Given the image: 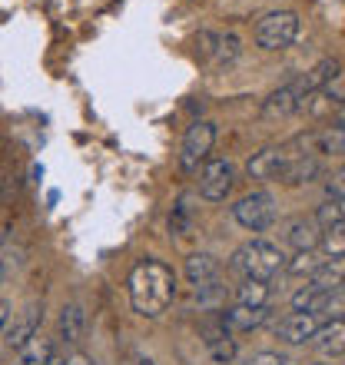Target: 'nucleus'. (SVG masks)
<instances>
[{
    "label": "nucleus",
    "instance_id": "f257e3e1",
    "mask_svg": "<svg viewBox=\"0 0 345 365\" xmlns=\"http://www.w3.org/2000/svg\"><path fill=\"white\" fill-rule=\"evenodd\" d=\"M126 286H130V306L136 316L160 319L176 299V272L160 259H140Z\"/></svg>",
    "mask_w": 345,
    "mask_h": 365
},
{
    "label": "nucleus",
    "instance_id": "f03ea898",
    "mask_svg": "<svg viewBox=\"0 0 345 365\" xmlns=\"http://www.w3.org/2000/svg\"><path fill=\"white\" fill-rule=\"evenodd\" d=\"M232 269L240 272L242 279H259V282H269L276 279L279 272L286 269V252L279 250L276 242H266V240H252L246 246L232 252Z\"/></svg>",
    "mask_w": 345,
    "mask_h": 365
},
{
    "label": "nucleus",
    "instance_id": "7ed1b4c3",
    "mask_svg": "<svg viewBox=\"0 0 345 365\" xmlns=\"http://www.w3.org/2000/svg\"><path fill=\"white\" fill-rule=\"evenodd\" d=\"M232 220L249 232H266L269 226H276V220H279L276 196L266 190H256V192H249V196H242V200L232 206Z\"/></svg>",
    "mask_w": 345,
    "mask_h": 365
},
{
    "label": "nucleus",
    "instance_id": "20e7f679",
    "mask_svg": "<svg viewBox=\"0 0 345 365\" xmlns=\"http://www.w3.org/2000/svg\"><path fill=\"white\" fill-rule=\"evenodd\" d=\"M212 143H216V126L210 120H196V123L186 130L182 136V146H180V170L182 173H200L206 160L212 153Z\"/></svg>",
    "mask_w": 345,
    "mask_h": 365
},
{
    "label": "nucleus",
    "instance_id": "39448f33",
    "mask_svg": "<svg viewBox=\"0 0 345 365\" xmlns=\"http://www.w3.org/2000/svg\"><path fill=\"white\" fill-rule=\"evenodd\" d=\"M299 37V17L292 10H272L256 24V43L262 50H286Z\"/></svg>",
    "mask_w": 345,
    "mask_h": 365
},
{
    "label": "nucleus",
    "instance_id": "423d86ee",
    "mask_svg": "<svg viewBox=\"0 0 345 365\" xmlns=\"http://www.w3.org/2000/svg\"><path fill=\"white\" fill-rule=\"evenodd\" d=\"M236 186V166L222 156H210L200 170V196L210 202H222Z\"/></svg>",
    "mask_w": 345,
    "mask_h": 365
},
{
    "label": "nucleus",
    "instance_id": "0eeeda50",
    "mask_svg": "<svg viewBox=\"0 0 345 365\" xmlns=\"http://www.w3.org/2000/svg\"><path fill=\"white\" fill-rule=\"evenodd\" d=\"M289 160H292V150L289 143H279V146H262L259 153L249 156L246 163V176L256 182H279L282 173H286Z\"/></svg>",
    "mask_w": 345,
    "mask_h": 365
},
{
    "label": "nucleus",
    "instance_id": "6e6552de",
    "mask_svg": "<svg viewBox=\"0 0 345 365\" xmlns=\"http://www.w3.org/2000/svg\"><path fill=\"white\" fill-rule=\"evenodd\" d=\"M240 37L236 34H212V30H202L200 37H196V53H200L202 63H210V67H230L236 63L240 57Z\"/></svg>",
    "mask_w": 345,
    "mask_h": 365
},
{
    "label": "nucleus",
    "instance_id": "1a4fd4ad",
    "mask_svg": "<svg viewBox=\"0 0 345 365\" xmlns=\"http://www.w3.org/2000/svg\"><path fill=\"white\" fill-rule=\"evenodd\" d=\"M309 106V96L299 90V83H286V87H279L276 93H269L262 100V116L266 120H286V116L299 113V110H306Z\"/></svg>",
    "mask_w": 345,
    "mask_h": 365
},
{
    "label": "nucleus",
    "instance_id": "9d476101",
    "mask_svg": "<svg viewBox=\"0 0 345 365\" xmlns=\"http://www.w3.org/2000/svg\"><path fill=\"white\" fill-rule=\"evenodd\" d=\"M40 322H43V306L30 302V306L24 309L17 319H10L7 329H4V342H7V349H14V352H17L20 346H27L30 339L40 332Z\"/></svg>",
    "mask_w": 345,
    "mask_h": 365
},
{
    "label": "nucleus",
    "instance_id": "9b49d317",
    "mask_svg": "<svg viewBox=\"0 0 345 365\" xmlns=\"http://www.w3.org/2000/svg\"><path fill=\"white\" fill-rule=\"evenodd\" d=\"M289 150H292V160H289L286 173H282L279 182H286V186H302V182H312L319 173H322V160H319V156L299 150L292 140H289Z\"/></svg>",
    "mask_w": 345,
    "mask_h": 365
},
{
    "label": "nucleus",
    "instance_id": "f8f14e48",
    "mask_svg": "<svg viewBox=\"0 0 345 365\" xmlns=\"http://www.w3.org/2000/svg\"><path fill=\"white\" fill-rule=\"evenodd\" d=\"M316 329H319V316H312V312H292V316H286L276 326V336L286 346H306V342H312Z\"/></svg>",
    "mask_w": 345,
    "mask_h": 365
},
{
    "label": "nucleus",
    "instance_id": "ddd939ff",
    "mask_svg": "<svg viewBox=\"0 0 345 365\" xmlns=\"http://www.w3.org/2000/svg\"><path fill=\"white\" fill-rule=\"evenodd\" d=\"M83 336H86V309L80 302H67L57 316V339L63 346L77 349L83 342Z\"/></svg>",
    "mask_w": 345,
    "mask_h": 365
},
{
    "label": "nucleus",
    "instance_id": "4468645a",
    "mask_svg": "<svg viewBox=\"0 0 345 365\" xmlns=\"http://www.w3.org/2000/svg\"><path fill=\"white\" fill-rule=\"evenodd\" d=\"M312 349H316L322 359L345 356V319H329V322H319L316 336H312Z\"/></svg>",
    "mask_w": 345,
    "mask_h": 365
},
{
    "label": "nucleus",
    "instance_id": "2eb2a0df",
    "mask_svg": "<svg viewBox=\"0 0 345 365\" xmlns=\"http://www.w3.org/2000/svg\"><path fill=\"white\" fill-rule=\"evenodd\" d=\"M182 272H186L192 289H210L220 282L222 266L216 256H210V252H192L190 259H186V266H182Z\"/></svg>",
    "mask_w": 345,
    "mask_h": 365
},
{
    "label": "nucleus",
    "instance_id": "dca6fc26",
    "mask_svg": "<svg viewBox=\"0 0 345 365\" xmlns=\"http://www.w3.org/2000/svg\"><path fill=\"white\" fill-rule=\"evenodd\" d=\"M286 242L296 252L319 250V242H322V226H319L312 216H296V220L286 226Z\"/></svg>",
    "mask_w": 345,
    "mask_h": 365
},
{
    "label": "nucleus",
    "instance_id": "f3484780",
    "mask_svg": "<svg viewBox=\"0 0 345 365\" xmlns=\"http://www.w3.org/2000/svg\"><path fill=\"white\" fill-rule=\"evenodd\" d=\"M14 365H60L57 356H53V339L37 332L27 346H20L14 352Z\"/></svg>",
    "mask_w": 345,
    "mask_h": 365
},
{
    "label": "nucleus",
    "instance_id": "a211bd4d",
    "mask_svg": "<svg viewBox=\"0 0 345 365\" xmlns=\"http://www.w3.org/2000/svg\"><path fill=\"white\" fill-rule=\"evenodd\" d=\"M309 286H316L319 292H332V289L345 286V256H326L319 262V269L309 276Z\"/></svg>",
    "mask_w": 345,
    "mask_h": 365
},
{
    "label": "nucleus",
    "instance_id": "6ab92c4d",
    "mask_svg": "<svg viewBox=\"0 0 345 365\" xmlns=\"http://www.w3.org/2000/svg\"><path fill=\"white\" fill-rule=\"evenodd\" d=\"M222 319H226V326H230V332H252V329H259L262 322L269 319V309H249V306H232L222 312Z\"/></svg>",
    "mask_w": 345,
    "mask_h": 365
},
{
    "label": "nucleus",
    "instance_id": "aec40b11",
    "mask_svg": "<svg viewBox=\"0 0 345 365\" xmlns=\"http://www.w3.org/2000/svg\"><path fill=\"white\" fill-rule=\"evenodd\" d=\"M272 296L269 282H259V279H242V286L236 289V306H249V309H262Z\"/></svg>",
    "mask_w": 345,
    "mask_h": 365
},
{
    "label": "nucleus",
    "instance_id": "412c9836",
    "mask_svg": "<svg viewBox=\"0 0 345 365\" xmlns=\"http://www.w3.org/2000/svg\"><path fill=\"white\" fill-rule=\"evenodd\" d=\"M322 302H326V292H319L316 286H302L299 292H292V312H312V316H319Z\"/></svg>",
    "mask_w": 345,
    "mask_h": 365
},
{
    "label": "nucleus",
    "instance_id": "4be33fe9",
    "mask_svg": "<svg viewBox=\"0 0 345 365\" xmlns=\"http://www.w3.org/2000/svg\"><path fill=\"white\" fill-rule=\"evenodd\" d=\"M322 256H345V220L322 230V242H319Z\"/></svg>",
    "mask_w": 345,
    "mask_h": 365
},
{
    "label": "nucleus",
    "instance_id": "5701e85b",
    "mask_svg": "<svg viewBox=\"0 0 345 365\" xmlns=\"http://www.w3.org/2000/svg\"><path fill=\"white\" fill-rule=\"evenodd\" d=\"M326 256H316V250H306V252H296L292 259H286V272L289 276H312L319 269V262Z\"/></svg>",
    "mask_w": 345,
    "mask_h": 365
},
{
    "label": "nucleus",
    "instance_id": "b1692460",
    "mask_svg": "<svg viewBox=\"0 0 345 365\" xmlns=\"http://www.w3.org/2000/svg\"><path fill=\"white\" fill-rule=\"evenodd\" d=\"M312 220H316L322 230H329V226H336V222L345 220V206H342V202H336V200H326L316 210V216H312Z\"/></svg>",
    "mask_w": 345,
    "mask_h": 365
},
{
    "label": "nucleus",
    "instance_id": "393cba45",
    "mask_svg": "<svg viewBox=\"0 0 345 365\" xmlns=\"http://www.w3.org/2000/svg\"><path fill=\"white\" fill-rule=\"evenodd\" d=\"M319 316L326 319H345V286H339V289H332L326 296V302H322V309H319Z\"/></svg>",
    "mask_w": 345,
    "mask_h": 365
},
{
    "label": "nucleus",
    "instance_id": "a878e982",
    "mask_svg": "<svg viewBox=\"0 0 345 365\" xmlns=\"http://www.w3.org/2000/svg\"><path fill=\"white\" fill-rule=\"evenodd\" d=\"M206 349H210V356L216 365H230L232 359H236V342H232V336H222L216 339V342H206Z\"/></svg>",
    "mask_w": 345,
    "mask_h": 365
},
{
    "label": "nucleus",
    "instance_id": "bb28decb",
    "mask_svg": "<svg viewBox=\"0 0 345 365\" xmlns=\"http://www.w3.org/2000/svg\"><path fill=\"white\" fill-rule=\"evenodd\" d=\"M322 96H326L332 106H345V70H339L336 77L326 83V90H322Z\"/></svg>",
    "mask_w": 345,
    "mask_h": 365
},
{
    "label": "nucleus",
    "instance_id": "cd10ccee",
    "mask_svg": "<svg viewBox=\"0 0 345 365\" xmlns=\"http://www.w3.org/2000/svg\"><path fill=\"white\" fill-rule=\"evenodd\" d=\"M326 196L345 206V166H342V170H336V173L326 180Z\"/></svg>",
    "mask_w": 345,
    "mask_h": 365
},
{
    "label": "nucleus",
    "instance_id": "c85d7f7f",
    "mask_svg": "<svg viewBox=\"0 0 345 365\" xmlns=\"http://www.w3.org/2000/svg\"><path fill=\"white\" fill-rule=\"evenodd\" d=\"M246 365H282V359H279L276 352H256Z\"/></svg>",
    "mask_w": 345,
    "mask_h": 365
},
{
    "label": "nucleus",
    "instance_id": "c756f323",
    "mask_svg": "<svg viewBox=\"0 0 345 365\" xmlns=\"http://www.w3.org/2000/svg\"><path fill=\"white\" fill-rule=\"evenodd\" d=\"M10 316H14V312H10V302L7 299H0V339H4V329H7Z\"/></svg>",
    "mask_w": 345,
    "mask_h": 365
},
{
    "label": "nucleus",
    "instance_id": "7c9ffc66",
    "mask_svg": "<svg viewBox=\"0 0 345 365\" xmlns=\"http://www.w3.org/2000/svg\"><path fill=\"white\" fill-rule=\"evenodd\" d=\"M60 365H93V359L90 356H83V352H70L67 359H63V362Z\"/></svg>",
    "mask_w": 345,
    "mask_h": 365
},
{
    "label": "nucleus",
    "instance_id": "2f4dec72",
    "mask_svg": "<svg viewBox=\"0 0 345 365\" xmlns=\"http://www.w3.org/2000/svg\"><path fill=\"white\" fill-rule=\"evenodd\" d=\"M7 236H10V226H7V222H0V250L7 246Z\"/></svg>",
    "mask_w": 345,
    "mask_h": 365
},
{
    "label": "nucleus",
    "instance_id": "473e14b6",
    "mask_svg": "<svg viewBox=\"0 0 345 365\" xmlns=\"http://www.w3.org/2000/svg\"><path fill=\"white\" fill-rule=\"evenodd\" d=\"M309 365H336V359H322V356H319L316 362H309Z\"/></svg>",
    "mask_w": 345,
    "mask_h": 365
},
{
    "label": "nucleus",
    "instance_id": "72a5a7b5",
    "mask_svg": "<svg viewBox=\"0 0 345 365\" xmlns=\"http://www.w3.org/2000/svg\"><path fill=\"white\" fill-rule=\"evenodd\" d=\"M136 365H156V362H153V359H146V356H140V359H136Z\"/></svg>",
    "mask_w": 345,
    "mask_h": 365
},
{
    "label": "nucleus",
    "instance_id": "f704fd0d",
    "mask_svg": "<svg viewBox=\"0 0 345 365\" xmlns=\"http://www.w3.org/2000/svg\"><path fill=\"white\" fill-rule=\"evenodd\" d=\"M0 279H4V272H0Z\"/></svg>",
    "mask_w": 345,
    "mask_h": 365
},
{
    "label": "nucleus",
    "instance_id": "c9c22d12",
    "mask_svg": "<svg viewBox=\"0 0 345 365\" xmlns=\"http://www.w3.org/2000/svg\"><path fill=\"white\" fill-rule=\"evenodd\" d=\"M282 365H289V362H282Z\"/></svg>",
    "mask_w": 345,
    "mask_h": 365
}]
</instances>
